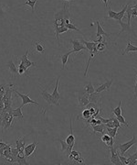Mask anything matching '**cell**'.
Listing matches in <instances>:
<instances>
[{
	"mask_svg": "<svg viewBox=\"0 0 137 165\" xmlns=\"http://www.w3.org/2000/svg\"><path fill=\"white\" fill-rule=\"evenodd\" d=\"M78 102H79V106L80 108H86L88 104L90 103L89 101V94L85 90H80L78 93Z\"/></svg>",
	"mask_w": 137,
	"mask_h": 165,
	"instance_id": "cell-1",
	"label": "cell"
},
{
	"mask_svg": "<svg viewBox=\"0 0 137 165\" xmlns=\"http://www.w3.org/2000/svg\"><path fill=\"white\" fill-rule=\"evenodd\" d=\"M135 143H137V139H136V137L133 135V139H132L131 140L127 141V142H125V143L119 144L118 147H117V149L120 151L121 155H125L126 151H127L131 147H133Z\"/></svg>",
	"mask_w": 137,
	"mask_h": 165,
	"instance_id": "cell-2",
	"label": "cell"
},
{
	"mask_svg": "<svg viewBox=\"0 0 137 165\" xmlns=\"http://www.w3.org/2000/svg\"><path fill=\"white\" fill-rule=\"evenodd\" d=\"M13 92L15 93V94H17V95L22 99V105H21V106L23 107L25 105H27V104H34V105H36V106H39L40 108H41V106H40V105L38 103V102H36V101H33L32 100L30 97H29V96L28 95V94H26V95H24V94H21L20 92H18L17 89H13Z\"/></svg>",
	"mask_w": 137,
	"mask_h": 165,
	"instance_id": "cell-3",
	"label": "cell"
},
{
	"mask_svg": "<svg viewBox=\"0 0 137 165\" xmlns=\"http://www.w3.org/2000/svg\"><path fill=\"white\" fill-rule=\"evenodd\" d=\"M40 95H41V96L44 98V100L47 102V106H50V105H55L57 106H60L59 105V101L56 100L52 95H50V93H48L47 90L45 88H43V90L40 92Z\"/></svg>",
	"mask_w": 137,
	"mask_h": 165,
	"instance_id": "cell-4",
	"label": "cell"
},
{
	"mask_svg": "<svg viewBox=\"0 0 137 165\" xmlns=\"http://www.w3.org/2000/svg\"><path fill=\"white\" fill-rule=\"evenodd\" d=\"M109 151L111 152V162L115 165H123L122 161H120V158H119V152H118L117 147L114 148V146L112 148H111Z\"/></svg>",
	"mask_w": 137,
	"mask_h": 165,
	"instance_id": "cell-5",
	"label": "cell"
},
{
	"mask_svg": "<svg viewBox=\"0 0 137 165\" xmlns=\"http://www.w3.org/2000/svg\"><path fill=\"white\" fill-rule=\"evenodd\" d=\"M70 42L72 44V51L73 53H79L80 51H87L85 45L79 40H70Z\"/></svg>",
	"mask_w": 137,
	"mask_h": 165,
	"instance_id": "cell-6",
	"label": "cell"
},
{
	"mask_svg": "<svg viewBox=\"0 0 137 165\" xmlns=\"http://www.w3.org/2000/svg\"><path fill=\"white\" fill-rule=\"evenodd\" d=\"M55 140H58V141H60V145H61V152H65L66 155H68V156L71 153V151L73 150V147L74 146L69 145L66 142V140L63 139L62 138H58V139H56Z\"/></svg>",
	"mask_w": 137,
	"mask_h": 165,
	"instance_id": "cell-7",
	"label": "cell"
},
{
	"mask_svg": "<svg viewBox=\"0 0 137 165\" xmlns=\"http://www.w3.org/2000/svg\"><path fill=\"white\" fill-rule=\"evenodd\" d=\"M35 140L33 141V143H30L28 144V146L25 147V150H24V152H25V157L26 158H28V157H30L32 154H33L36 151L37 149V146L38 145V141L36 140V138L34 139Z\"/></svg>",
	"mask_w": 137,
	"mask_h": 165,
	"instance_id": "cell-8",
	"label": "cell"
},
{
	"mask_svg": "<svg viewBox=\"0 0 137 165\" xmlns=\"http://www.w3.org/2000/svg\"><path fill=\"white\" fill-rule=\"evenodd\" d=\"M102 98V95L101 93L94 92L93 94L89 95V101H90V103H92L97 106H101Z\"/></svg>",
	"mask_w": 137,
	"mask_h": 165,
	"instance_id": "cell-9",
	"label": "cell"
},
{
	"mask_svg": "<svg viewBox=\"0 0 137 165\" xmlns=\"http://www.w3.org/2000/svg\"><path fill=\"white\" fill-rule=\"evenodd\" d=\"M112 83H114V78H111L110 81H107L104 84L99 85L97 88H95V92H97V93H102V91H108L109 92Z\"/></svg>",
	"mask_w": 137,
	"mask_h": 165,
	"instance_id": "cell-10",
	"label": "cell"
},
{
	"mask_svg": "<svg viewBox=\"0 0 137 165\" xmlns=\"http://www.w3.org/2000/svg\"><path fill=\"white\" fill-rule=\"evenodd\" d=\"M28 50L26 51V53H25V55H23L22 57H20L19 58V60H20V61H22L24 64H25L26 66H27V68H29V67H38V64H36V62H33V61H30L28 59Z\"/></svg>",
	"mask_w": 137,
	"mask_h": 165,
	"instance_id": "cell-11",
	"label": "cell"
},
{
	"mask_svg": "<svg viewBox=\"0 0 137 165\" xmlns=\"http://www.w3.org/2000/svg\"><path fill=\"white\" fill-rule=\"evenodd\" d=\"M95 24H96V26H97V33H96V39L100 38L101 36H105V37H107L108 39H111L110 34H108V33L106 32V31L102 29V27L100 25V21H99V19L95 21Z\"/></svg>",
	"mask_w": 137,
	"mask_h": 165,
	"instance_id": "cell-12",
	"label": "cell"
},
{
	"mask_svg": "<svg viewBox=\"0 0 137 165\" xmlns=\"http://www.w3.org/2000/svg\"><path fill=\"white\" fill-rule=\"evenodd\" d=\"M69 159L71 161H78L80 163H85L84 162V159L80 158V152L76 151H71V153L69 155Z\"/></svg>",
	"mask_w": 137,
	"mask_h": 165,
	"instance_id": "cell-13",
	"label": "cell"
},
{
	"mask_svg": "<svg viewBox=\"0 0 137 165\" xmlns=\"http://www.w3.org/2000/svg\"><path fill=\"white\" fill-rule=\"evenodd\" d=\"M118 23L121 25V27H122V30H121L120 32L118 33V36H119L120 34H122L123 32H124V31H127V32H129V33H131V34H133V35H135L134 31L133 30L131 25H128L127 23H123L122 20L118 21Z\"/></svg>",
	"mask_w": 137,
	"mask_h": 165,
	"instance_id": "cell-14",
	"label": "cell"
},
{
	"mask_svg": "<svg viewBox=\"0 0 137 165\" xmlns=\"http://www.w3.org/2000/svg\"><path fill=\"white\" fill-rule=\"evenodd\" d=\"M21 109H22V106H20L18 108H16V109H11V110H9V111H7V112L10 113V114L13 116L14 119H17L23 120L24 116H23V114H22Z\"/></svg>",
	"mask_w": 137,
	"mask_h": 165,
	"instance_id": "cell-15",
	"label": "cell"
},
{
	"mask_svg": "<svg viewBox=\"0 0 137 165\" xmlns=\"http://www.w3.org/2000/svg\"><path fill=\"white\" fill-rule=\"evenodd\" d=\"M7 66H9V73H10V76L11 78L15 77V76H18V68L17 66L15 65L13 60L11 59L9 62H7Z\"/></svg>",
	"mask_w": 137,
	"mask_h": 165,
	"instance_id": "cell-16",
	"label": "cell"
},
{
	"mask_svg": "<svg viewBox=\"0 0 137 165\" xmlns=\"http://www.w3.org/2000/svg\"><path fill=\"white\" fill-rule=\"evenodd\" d=\"M70 134L66 138V142L70 145V146H74L75 145V137L73 135V129H72V121H71V119H70Z\"/></svg>",
	"mask_w": 137,
	"mask_h": 165,
	"instance_id": "cell-17",
	"label": "cell"
},
{
	"mask_svg": "<svg viewBox=\"0 0 137 165\" xmlns=\"http://www.w3.org/2000/svg\"><path fill=\"white\" fill-rule=\"evenodd\" d=\"M130 52H137V47L134 46L133 44H132L131 41H127V46H126V48L124 50V52L122 53V55H125V54H128Z\"/></svg>",
	"mask_w": 137,
	"mask_h": 165,
	"instance_id": "cell-18",
	"label": "cell"
},
{
	"mask_svg": "<svg viewBox=\"0 0 137 165\" xmlns=\"http://www.w3.org/2000/svg\"><path fill=\"white\" fill-rule=\"evenodd\" d=\"M104 124H100V125H94V126H92V134H102L103 135L104 134Z\"/></svg>",
	"mask_w": 137,
	"mask_h": 165,
	"instance_id": "cell-19",
	"label": "cell"
},
{
	"mask_svg": "<svg viewBox=\"0 0 137 165\" xmlns=\"http://www.w3.org/2000/svg\"><path fill=\"white\" fill-rule=\"evenodd\" d=\"M53 28H54V31H55V37L56 39L59 41V37L60 34L64 33V32H67V31L69 30V29L67 27H63V28H60V27H57L53 25Z\"/></svg>",
	"mask_w": 137,
	"mask_h": 165,
	"instance_id": "cell-20",
	"label": "cell"
},
{
	"mask_svg": "<svg viewBox=\"0 0 137 165\" xmlns=\"http://www.w3.org/2000/svg\"><path fill=\"white\" fill-rule=\"evenodd\" d=\"M71 53H73L72 50H71V51H69L66 52V53L62 54L61 56H60L61 62H62V70L65 69V66H66V64H67V62L69 61V57H70V55Z\"/></svg>",
	"mask_w": 137,
	"mask_h": 165,
	"instance_id": "cell-21",
	"label": "cell"
},
{
	"mask_svg": "<svg viewBox=\"0 0 137 165\" xmlns=\"http://www.w3.org/2000/svg\"><path fill=\"white\" fill-rule=\"evenodd\" d=\"M28 68H27V66L23 64L22 61H20V64L18 67V74H24L26 75L27 77H29V74H28Z\"/></svg>",
	"mask_w": 137,
	"mask_h": 165,
	"instance_id": "cell-22",
	"label": "cell"
},
{
	"mask_svg": "<svg viewBox=\"0 0 137 165\" xmlns=\"http://www.w3.org/2000/svg\"><path fill=\"white\" fill-rule=\"evenodd\" d=\"M82 42L85 45V47L87 48V51H93L96 47H97V43H96L95 41H86L84 40H82Z\"/></svg>",
	"mask_w": 137,
	"mask_h": 165,
	"instance_id": "cell-23",
	"label": "cell"
},
{
	"mask_svg": "<svg viewBox=\"0 0 137 165\" xmlns=\"http://www.w3.org/2000/svg\"><path fill=\"white\" fill-rule=\"evenodd\" d=\"M59 81H60V77H58V79H57V81H56V85H55V88H54V90H53V93L51 94L52 95V96L57 100V101H59L60 98H61V96H60V94L59 93V91H58V86H59Z\"/></svg>",
	"mask_w": 137,
	"mask_h": 165,
	"instance_id": "cell-24",
	"label": "cell"
},
{
	"mask_svg": "<svg viewBox=\"0 0 137 165\" xmlns=\"http://www.w3.org/2000/svg\"><path fill=\"white\" fill-rule=\"evenodd\" d=\"M34 46H35V50L37 52L43 54L45 52V46L42 42L40 41H34Z\"/></svg>",
	"mask_w": 137,
	"mask_h": 165,
	"instance_id": "cell-25",
	"label": "cell"
},
{
	"mask_svg": "<svg viewBox=\"0 0 137 165\" xmlns=\"http://www.w3.org/2000/svg\"><path fill=\"white\" fill-rule=\"evenodd\" d=\"M136 160H137V151H135L133 154L130 155L127 158V164L126 165H129V164H131V165H134L136 164Z\"/></svg>",
	"mask_w": 137,
	"mask_h": 165,
	"instance_id": "cell-26",
	"label": "cell"
},
{
	"mask_svg": "<svg viewBox=\"0 0 137 165\" xmlns=\"http://www.w3.org/2000/svg\"><path fill=\"white\" fill-rule=\"evenodd\" d=\"M84 90L87 92V94L91 95V94H93L95 92V88L92 85V84L91 82H88L85 85H84Z\"/></svg>",
	"mask_w": 137,
	"mask_h": 165,
	"instance_id": "cell-27",
	"label": "cell"
},
{
	"mask_svg": "<svg viewBox=\"0 0 137 165\" xmlns=\"http://www.w3.org/2000/svg\"><path fill=\"white\" fill-rule=\"evenodd\" d=\"M82 120L92 119V114L91 113L90 109H89V108H83V111H82Z\"/></svg>",
	"mask_w": 137,
	"mask_h": 165,
	"instance_id": "cell-28",
	"label": "cell"
},
{
	"mask_svg": "<svg viewBox=\"0 0 137 165\" xmlns=\"http://www.w3.org/2000/svg\"><path fill=\"white\" fill-rule=\"evenodd\" d=\"M107 134L109 136H111V138H115V136L117 135V131H118V128L114 127V128H105Z\"/></svg>",
	"mask_w": 137,
	"mask_h": 165,
	"instance_id": "cell-29",
	"label": "cell"
},
{
	"mask_svg": "<svg viewBox=\"0 0 137 165\" xmlns=\"http://www.w3.org/2000/svg\"><path fill=\"white\" fill-rule=\"evenodd\" d=\"M129 6V4H126L124 7H123V9L121 10L120 12H117V18H118V19H117V21H120V20H122L123 19V18L125 16V14H126V9H127V6Z\"/></svg>",
	"mask_w": 137,
	"mask_h": 165,
	"instance_id": "cell-30",
	"label": "cell"
},
{
	"mask_svg": "<svg viewBox=\"0 0 137 165\" xmlns=\"http://www.w3.org/2000/svg\"><path fill=\"white\" fill-rule=\"evenodd\" d=\"M107 17H108V19H114V20H116L117 21V19H118V18H117V12H115V11H112L110 7H108V13H107Z\"/></svg>",
	"mask_w": 137,
	"mask_h": 165,
	"instance_id": "cell-31",
	"label": "cell"
},
{
	"mask_svg": "<svg viewBox=\"0 0 137 165\" xmlns=\"http://www.w3.org/2000/svg\"><path fill=\"white\" fill-rule=\"evenodd\" d=\"M116 119L119 120V122L121 123V124H123V125H124L125 127H132V124L131 123H128V122H126V120H125V119L124 117L122 116V115H120V116H116Z\"/></svg>",
	"mask_w": 137,
	"mask_h": 165,
	"instance_id": "cell-32",
	"label": "cell"
},
{
	"mask_svg": "<svg viewBox=\"0 0 137 165\" xmlns=\"http://www.w3.org/2000/svg\"><path fill=\"white\" fill-rule=\"evenodd\" d=\"M122 104H123V102H120L118 106L114 109H112V114H114L115 116L122 115Z\"/></svg>",
	"mask_w": 137,
	"mask_h": 165,
	"instance_id": "cell-33",
	"label": "cell"
},
{
	"mask_svg": "<svg viewBox=\"0 0 137 165\" xmlns=\"http://www.w3.org/2000/svg\"><path fill=\"white\" fill-rule=\"evenodd\" d=\"M107 47H108V43L105 42V41H102V42L97 43V50H98L99 52L103 51L104 50L107 48Z\"/></svg>",
	"mask_w": 137,
	"mask_h": 165,
	"instance_id": "cell-34",
	"label": "cell"
},
{
	"mask_svg": "<svg viewBox=\"0 0 137 165\" xmlns=\"http://www.w3.org/2000/svg\"><path fill=\"white\" fill-rule=\"evenodd\" d=\"M126 12H127V14H125V15H127V24H128V25H131V18H132V6H131L130 5H129V6H127Z\"/></svg>",
	"mask_w": 137,
	"mask_h": 165,
	"instance_id": "cell-35",
	"label": "cell"
},
{
	"mask_svg": "<svg viewBox=\"0 0 137 165\" xmlns=\"http://www.w3.org/2000/svg\"><path fill=\"white\" fill-rule=\"evenodd\" d=\"M37 1L38 0H27V1L24 3L23 5H28V6H29L30 7H31V11L32 12H34V7H35V5H36V3H37Z\"/></svg>",
	"mask_w": 137,
	"mask_h": 165,
	"instance_id": "cell-36",
	"label": "cell"
},
{
	"mask_svg": "<svg viewBox=\"0 0 137 165\" xmlns=\"http://www.w3.org/2000/svg\"><path fill=\"white\" fill-rule=\"evenodd\" d=\"M66 27L69 29V30H75V31H77L78 33H80V34H82V31H80V30L79 29V28H77V27H76L72 22H70V24L67 25Z\"/></svg>",
	"mask_w": 137,
	"mask_h": 165,
	"instance_id": "cell-37",
	"label": "cell"
},
{
	"mask_svg": "<svg viewBox=\"0 0 137 165\" xmlns=\"http://www.w3.org/2000/svg\"><path fill=\"white\" fill-rule=\"evenodd\" d=\"M17 163L20 164V165H28V162L26 160V157H24V158H21V157H17Z\"/></svg>",
	"mask_w": 137,
	"mask_h": 165,
	"instance_id": "cell-38",
	"label": "cell"
},
{
	"mask_svg": "<svg viewBox=\"0 0 137 165\" xmlns=\"http://www.w3.org/2000/svg\"><path fill=\"white\" fill-rule=\"evenodd\" d=\"M112 121H114V127L118 128V129H122V126H121V123L119 122V120L116 119V117H111Z\"/></svg>",
	"mask_w": 137,
	"mask_h": 165,
	"instance_id": "cell-39",
	"label": "cell"
},
{
	"mask_svg": "<svg viewBox=\"0 0 137 165\" xmlns=\"http://www.w3.org/2000/svg\"><path fill=\"white\" fill-rule=\"evenodd\" d=\"M18 152H19V150L17 148V147H15V148H11V154L15 157H17L18 155Z\"/></svg>",
	"mask_w": 137,
	"mask_h": 165,
	"instance_id": "cell-40",
	"label": "cell"
},
{
	"mask_svg": "<svg viewBox=\"0 0 137 165\" xmlns=\"http://www.w3.org/2000/svg\"><path fill=\"white\" fill-rule=\"evenodd\" d=\"M119 158H120V161H122L123 164H124V165L127 164V158H126V157H124V155H120L119 154Z\"/></svg>",
	"mask_w": 137,
	"mask_h": 165,
	"instance_id": "cell-41",
	"label": "cell"
},
{
	"mask_svg": "<svg viewBox=\"0 0 137 165\" xmlns=\"http://www.w3.org/2000/svg\"><path fill=\"white\" fill-rule=\"evenodd\" d=\"M104 127H105V128H114V124L112 119L111 121L107 122L106 124H104Z\"/></svg>",
	"mask_w": 137,
	"mask_h": 165,
	"instance_id": "cell-42",
	"label": "cell"
},
{
	"mask_svg": "<svg viewBox=\"0 0 137 165\" xmlns=\"http://www.w3.org/2000/svg\"><path fill=\"white\" fill-rule=\"evenodd\" d=\"M6 145H7L6 143L3 142V141H0V148H3V147H5V146H6Z\"/></svg>",
	"mask_w": 137,
	"mask_h": 165,
	"instance_id": "cell-43",
	"label": "cell"
},
{
	"mask_svg": "<svg viewBox=\"0 0 137 165\" xmlns=\"http://www.w3.org/2000/svg\"><path fill=\"white\" fill-rule=\"evenodd\" d=\"M108 1H109V0H102V2L104 3V5H105L106 7L108 6Z\"/></svg>",
	"mask_w": 137,
	"mask_h": 165,
	"instance_id": "cell-44",
	"label": "cell"
},
{
	"mask_svg": "<svg viewBox=\"0 0 137 165\" xmlns=\"http://www.w3.org/2000/svg\"><path fill=\"white\" fill-rule=\"evenodd\" d=\"M61 1H63V2H65V1H69V2H70L71 0H61Z\"/></svg>",
	"mask_w": 137,
	"mask_h": 165,
	"instance_id": "cell-45",
	"label": "cell"
}]
</instances>
